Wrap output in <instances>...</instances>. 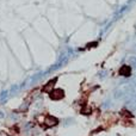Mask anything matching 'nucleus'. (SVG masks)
<instances>
[{
	"instance_id": "20e7f679",
	"label": "nucleus",
	"mask_w": 136,
	"mask_h": 136,
	"mask_svg": "<svg viewBox=\"0 0 136 136\" xmlns=\"http://www.w3.org/2000/svg\"><path fill=\"white\" fill-rule=\"evenodd\" d=\"M56 81H57V79L55 78V79H53V80H50V81H48V84L47 85H44V87H43V92H52L53 91V87H54V85L56 84Z\"/></svg>"
},
{
	"instance_id": "7ed1b4c3",
	"label": "nucleus",
	"mask_w": 136,
	"mask_h": 136,
	"mask_svg": "<svg viewBox=\"0 0 136 136\" xmlns=\"http://www.w3.org/2000/svg\"><path fill=\"white\" fill-rule=\"evenodd\" d=\"M131 74V67L128 64H123V66L119 68V75L122 77H129Z\"/></svg>"
},
{
	"instance_id": "39448f33",
	"label": "nucleus",
	"mask_w": 136,
	"mask_h": 136,
	"mask_svg": "<svg viewBox=\"0 0 136 136\" xmlns=\"http://www.w3.org/2000/svg\"><path fill=\"white\" fill-rule=\"evenodd\" d=\"M121 116H123V117H128V118H131L133 117V113L130 112V111H128V110H122L121 111Z\"/></svg>"
},
{
	"instance_id": "f03ea898",
	"label": "nucleus",
	"mask_w": 136,
	"mask_h": 136,
	"mask_svg": "<svg viewBox=\"0 0 136 136\" xmlns=\"http://www.w3.org/2000/svg\"><path fill=\"white\" fill-rule=\"evenodd\" d=\"M57 123H59V119H57L56 117H54V116H47L46 119H44V124H46V127H48V128L55 127Z\"/></svg>"
},
{
	"instance_id": "f257e3e1",
	"label": "nucleus",
	"mask_w": 136,
	"mask_h": 136,
	"mask_svg": "<svg viewBox=\"0 0 136 136\" xmlns=\"http://www.w3.org/2000/svg\"><path fill=\"white\" fill-rule=\"evenodd\" d=\"M49 95H50V99H53V100H60L64 97V92L61 88H59V90H53Z\"/></svg>"
},
{
	"instance_id": "423d86ee",
	"label": "nucleus",
	"mask_w": 136,
	"mask_h": 136,
	"mask_svg": "<svg viewBox=\"0 0 136 136\" xmlns=\"http://www.w3.org/2000/svg\"><path fill=\"white\" fill-rule=\"evenodd\" d=\"M91 112H92V109H91L90 106H85V108H82V110H81L82 115H90Z\"/></svg>"
}]
</instances>
